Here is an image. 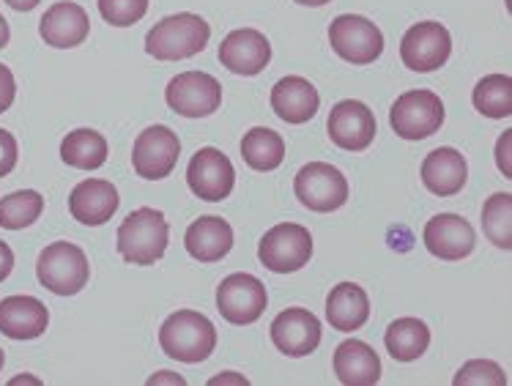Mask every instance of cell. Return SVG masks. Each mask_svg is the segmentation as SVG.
<instances>
[{
	"label": "cell",
	"mask_w": 512,
	"mask_h": 386,
	"mask_svg": "<svg viewBox=\"0 0 512 386\" xmlns=\"http://www.w3.org/2000/svg\"><path fill=\"white\" fill-rule=\"evenodd\" d=\"M168 241L170 225L165 214L159 209H148V206L132 211L115 233V247L121 252V258L135 266H154L157 261H162Z\"/></svg>",
	"instance_id": "1"
},
{
	"label": "cell",
	"mask_w": 512,
	"mask_h": 386,
	"mask_svg": "<svg viewBox=\"0 0 512 386\" xmlns=\"http://www.w3.org/2000/svg\"><path fill=\"white\" fill-rule=\"evenodd\" d=\"M211 25L192 11L170 14L159 20L146 36V53L157 61H184L206 50Z\"/></svg>",
	"instance_id": "2"
},
{
	"label": "cell",
	"mask_w": 512,
	"mask_h": 386,
	"mask_svg": "<svg viewBox=\"0 0 512 386\" xmlns=\"http://www.w3.org/2000/svg\"><path fill=\"white\" fill-rule=\"evenodd\" d=\"M159 345L170 359L184 362V365H198L214 354L217 329L203 313L178 310L159 329Z\"/></svg>",
	"instance_id": "3"
},
{
	"label": "cell",
	"mask_w": 512,
	"mask_h": 386,
	"mask_svg": "<svg viewBox=\"0 0 512 386\" xmlns=\"http://www.w3.org/2000/svg\"><path fill=\"white\" fill-rule=\"evenodd\" d=\"M36 277L55 296H74L88 285L91 277V263L85 252L72 241H55L44 247L39 261H36Z\"/></svg>",
	"instance_id": "4"
},
{
	"label": "cell",
	"mask_w": 512,
	"mask_h": 386,
	"mask_svg": "<svg viewBox=\"0 0 512 386\" xmlns=\"http://www.w3.org/2000/svg\"><path fill=\"white\" fill-rule=\"evenodd\" d=\"M258 258L274 274L299 272L313 258V236L304 225L280 222L263 233L261 244H258Z\"/></svg>",
	"instance_id": "5"
},
{
	"label": "cell",
	"mask_w": 512,
	"mask_h": 386,
	"mask_svg": "<svg viewBox=\"0 0 512 386\" xmlns=\"http://www.w3.org/2000/svg\"><path fill=\"white\" fill-rule=\"evenodd\" d=\"M444 115L447 113H444V102L439 94L417 88L395 99V105L389 110V124H392V132L403 140H425L439 132Z\"/></svg>",
	"instance_id": "6"
},
{
	"label": "cell",
	"mask_w": 512,
	"mask_h": 386,
	"mask_svg": "<svg viewBox=\"0 0 512 386\" xmlns=\"http://www.w3.org/2000/svg\"><path fill=\"white\" fill-rule=\"evenodd\" d=\"M329 44L343 61L354 66H365L381 58L384 53V33L376 22L359 14H340L329 25Z\"/></svg>",
	"instance_id": "7"
},
{
	"label": "cell",
	"mask_w": 512,
	"mask_h": 386,
	"mask_svg": "<svg viewBox=\"0 0 512 386\" xmlns=\"http://www.w3.org/2000/svg\"><path fill=\"white\" fill-rule=\"evenodd\" d=\"M296 198L304 209L329 214L343 209L348 200V178L329 162H307L293 181Z\"/></svg>",
	"instance_id": "8"
},
{
	"label": "cell",
	"mask_w": 512,
	"mask_h": 386,
	"mask_svg": "<svg viewBox=\"0 0 512 386\" xmlns=\"http://www.w3.org/2000/svg\"><path fill=\"white\" fill-rule=\"evenodd\" d=\"M266 304H269V293L255 274H230L217 288V310L233 326L255 324L266 313Z\"/></svg>",
	"instance_id": "9"
},
{
	"label": "cell",
	"mask_w": 512,
	"mask_h": 386,
	"mask_svg": "<svg viewBox=\"0 0 512 386\" xmlns=\"http://www.w3.org/2000/svg\"><path fill=\"white\" fill-rule=\"evenodd\" d=\"M165 99L170 110L184 118H209L220 110L222 85L206 72H181L165 88Z\"/></svg>",
	"instance_id": "10"
},
{
	"label": "cell",
	"mask_w": 512,
	"mask_h": 386,
	"mask_svg": "<svg viewBox=\"0 0 512 386\" xmlns=\"http://www.w3.org/2000/svg\"><path fill=\"white\" fill-rule=\"evenodd\" d=\"M181 154V140L168 126H148L135 140L132 148V167L140 178L148 181H162L168 178L178 165Z\"/></svg>",
	"instance_id": "11"
},
{
	"label": "cell",
	"mask_w": 512,
	"mask_h": 386,
	"mask_svg": "<svg viewBox=\"0 0 512 386\" xmlns=\"http://www.w3.org/2000/svg\"><path fill=\"white\" fill-rule=\"evenodd\" d=\"M452 55V36L441 22H417L400 42V58L411 72H436Z\"/></svg>",
	"instance_id": "12"
},
{
	"label": "cell",
	"mask_w": 512,
	"mask_h": 386,
	"mask_svg": "<svg viewBox=\"0 0 512 386\" xmlns=\"http://www.w3.org/2000/svg\"><path fill=\"white\" fill-rule=\"evenodd\" d=\"M326 132L337 148L359 154V151H367L376 140V115L359 99H343L332 107L329 121H326Z\"/></svg>",
	"instance_id": "13"
},
{
	"label": "cell",
	"mask_w": 512,
	"mask_h": 386,
	"mask_svg": "<svg viewBox=\"0 0 512 386\" xmlns=\"http://www.w3.org/2000/svg\"><path fill=\"white\" fill-rule=\"evenodd\" d=\"M187 184L195 192V198L220 203L230 198V192L236 187V170L220 148H200L195 157L189 159Z\"/></svg>",
	"instance_id": "14"
},
{
	"label": "cell",
	"mask_w": 512,
	"mask_h": 386,
	"mask_svg": "<svg viewBox=\"0 0 512 386\" xmlns=\"http://www.w3.org/2000/svg\"><path fill=\"white\" fill-rule=\"evenodd\" d=\"M321 321L304 307H288L272 321V343L285 356H310L321 345Z\"/></svg>",
	"instance_id": "15"
},
{
	"label": "cell",
	"mask_w": 512,
	"mask_h": 386,
	"mask_svg": "<svg viewBox=\"0 0 512 386\" xmlns=\"http://www.w3.org/2000/svg\"><path fill=\"white\" fill-rule=\"evenodd\" d=\"M272 61V44L255 28L230 31L220 44V63L233 74L255 77Z\"/></svg>",
	"instance_id": "16"
},
{
	"label": "cell",
	"mask_w": 512,
	"mask_h": 386,
	"mask_svg": "<svg viewBox=\"0 0 512 386\" xmlns=\"http://www.w3.org/2000/svg\"><path fill=\"white\" fill-rule=\"evenodd\" d=\"M422 241L439 261H463L477 247V233L460 214H439L425 225Z\"/></svg>",
	"instance_id": "17"
},
{
	"label": "cell",
	"mask_w": 512,
	"mask_h": 386,
	"mask_svg": "<svg viewBox=\"0 0 512 386\" xmlns=\"http://www.w3.org/2000/svg\"><path fill=\"white\" fill-rule=\"evenodd\" d=\"M88 33H91V17L80 3L72 0H61L50 6L39 20V36L55 50H72L88 39Z\"/></svg>",
	"instance_id": "18"
},
{
	"label": "cell",
	"mask_w": 512,
	"mask_h": 386,
	"mask_svg": "<svg viewBox=\"0 0 512 386\" xmlns=\"http://www.w3.org/2000/svg\"><path fill=\"white\" fill-rule=\"evenodd\" d=\"M118 189L105 178H85L69 195V211L77 222H83L88 228L105 225L115 211H118Z\"/></svg>",
	"instance_id": "19"
},
{
	"label": "cell",
	"mask_w": 512,
	"mask_h": 386,
	"mask_svg": "<svg viewBox=\"0 0 512 386\" xmlns=\"http://www.w3.org/2000/svg\"><path fill=\"white\" fill-rule=\"evenodd\" d=\"M50 326V310L36 296H6L0 302V334L9 340H36Z\"/></svg>",
	"instance_id": "20"
},
{
	"label": "cell",
	"mask_w": 512,
	"mask_h": 386,
	"mask_svg": "<svg viewBox=\"0 0 512 386\" xmlns=\"http://www.w3.org/2000/svg\"><path fill=\"white\" fill-rule=\"evenodd\" d=\"M321 105V96L307 77L288 74L272 88V110L285 124H307Z\"/></svg>",
	"instance_id": "21"
},
{
	"label": "cell",
	"mask_w": 512,
	"mask_h": 386,
	"mask_svg": "<svg viewBox=\"0 0 512 386\" xmlns=\"http://www.w3.org/2000/svg\"><path fill=\"white\" fill-rule=\"evenodd\" d=\"M466 181H469V165L455 148H436L422 162V184L439 198L458 195L466 187Z\"/></svg>",
	"instance_id": "22"
},
{
	"label": "cell",
	"mask_w": 512,
	"mask_h": 386,
	"mask_svg": "<svg viewBox=\"0 0 512 386\" xmlns=\"http://www.w3.org/2000/svg\"><path fill=\"white\" fill-rule=\"evenodd\" d=\"M326 321L337 332H356L370 321V299L356 282H340L326 296Z\"/></svg>",
	"instance_id": "23"
},
{
	"label": "cell",
	"mask_w": 512,
	"mask_h": 386,
	"mask_svg": "<svg viewBox=\"0 0 512 386\" xmlns=\"http://www.w3.org/2000/svg\"><path fill=\"white\" fill-rule=\"evenodd\" d=\"M184 247L200 263H217L233 250V228L222 217H200L187 228Z\"/></svg>",
	"instance_id": "24"
},
{
	"label": "cell",
	"mask_w": 512,
	"mask_h": 386,
	"mask_svg": "<svg viewBox=\"0 0 512 386\" xmlns=\"http://www.w3.org/2000/svg\"><path fill=\"white\" fill-rule=\"evenodd\" d=\"M332 365L345 386H373L381 381V359L362 340H345L337 345Z\"/></svg>",
	"instance_id": "25"
},
{
	"label": "cell",
	"mask_w": 512,
	"mask_h": 386,
	"mask_svg": "<svg viewBox=\"0 0 512 386\" xmlns=\"http://www.w3.org/2000/svg\"><path fill=\"white\" fill-rule=\"evenodd\" d=\"M241 159L258 173H272L285 159L283 135L269 126H255L241 137Z\"/></svg>",
	"instance_id": "26"
},
{
	"label": "cell",
	"mask_w": 512,
	"mask_h": 386,
	"mask_svg": "<svg viewBox=\"0 0 512 386\" xmlns=\"http://www.w3.org/2000/svg\"><path fill=\"white\" fill-rule=\"evenodd\" d=\"M384 345H387L389 356L395 362H417L430 345L428 324L419 318H398L389 324L387 334H384Z\"/></svg>",
	"instance_id": "27"
},
{
	"label": "cell",
	"mask_w": 512,
	"mask_h": 386,
	"mask_svg": "<svg viewBox=\"0 0 512 386\" xmlns=\"http://www.w3.org/2000/svg\"><path fill=\"white\" fill-rule=\"evenodd\" d=\"M107 154L110 146L96 129H74L61 143V159L77 170H99L107 162Z\"/></svg>",
	"instance_id": "28"
},
{
	"label": "cell",
	"mask_w": 512,
	"mask_h": 386,
	"mask_svg": "<svg viewBox=\"0 0 512 386\" xmlns=\"http://www.w3.org/2000/svg\"><path fill=\"white\" fill-rule=\"evenodd\" d=\"M474 110L485 118H510L512 115V80L510 74H488L474 85L471 94Z\"/></svg>",
	"instance_id": "29"
},
{
	"label": "cell",
	"mask_w": 512,
	"mask_h": 386,
	"mask_svg": "<svg viewBox=\"0 0 512 386\" xmlns=\"http://www.w3.org/2000/svg\"><path fill=\"white\" fill-rule=\"evenodd\" d=\"M44 198L36 189H20L0 198V228L22 230L31 228L42 217Z\"/></svg>",
	"instance_id": "30"
},
{
	"label": "cell",
	"mask_w": 512,
	"mask_h": 386,
	"mask_svg": "<svg viewBox=\"0 0 512 386\" xmlns=\"http://www.w3.org/2000/svg\"><path fill=\"white\" fill-rule=\"evenodd\" d=\"M482 230L485 236L499 247L512 250V195L510 192H496L485 200L482 206Z\"/></svg>",
	"instance_id": "31"
},
{
	"label": "cell",
	"mask_w": 512,
	"mask_h": 386,
	"mask_svg": "<svg viewBox=\"0 0 512 386\" xmlns=\"http://www.w3.org/2000/svg\"><path fill=\"white\" fill-rule=\"evenodd\" d=\"M455 386H507L504 370L491 359H471L452 378Z\"/></svg>",
	"instance_id": "32"
},
{
	"label": "cell",
	"mask_w": 512,
	"mask_h": 386,
	"mask_svg": "<svg viewBox=\"0 0 512 386\" xmlns=\"http://www.w3.org/2000/svg\"><path fill=\"white\" fill-rule=\"evenodd\" d=\"M148 0H99V14L115 28H129L146 17Z\"/></svg>",
	"instance_id": "33"
},
{
	"label": "cell",
	"mask_w": 512,
	"mask_h": 386,
	"mask_svg": "<svg viewBox=\"0 0 512 386\" xmlns=\"http://www.w3.org/2000/svg\"><path fill=\"white\" fill-rule=\"evenodd\" d=\"M17 137L0 129V178H6L17 167Z\"/></svg>",
	"instance_id": "34"
},
{
	"label": "cell",
	"mask_w": 512,
	"mask_h": 386,
	"mask_svg": "<svg viewBox=\"0 0 512 386\" xmlns=\"http://www.w3.org/2000/svg\"><path fill=\"white\" fill-rule=\"evenodd\" d=\"M17 99V83H14V74L9 66L0 63V113H6Z\"/></svg>",
	"instance_id": "35"
},
{
	"label": "cell",
	"mask_w": 512,
	"mask_h": 386,
	"mask_svg": "<svg viewBox=\"0 0 512 386\" xmlns=\"http://www.w3.org/2000/svg\"><path fill=\"white\" fill-rule=\"evenodd\" d=\"M510 143H512V132H504L496 143V165L504 173V178H512V165H510Z\"/></svg>",
	"instance_id": "36"
},
{
	"label": "cell",
	"mask_w": 512,
	"mask_h": 386,
	"mask_svg": "<svg viewBox=\"0 0 512 386\" xmlns=\"http://www.w3.org/2000/svg\"><path fill=\"white\" fill-rule=\"evenodd\" d=\"M14 269V252L6 241H0V282L6 280Z\"/></svg>",
	"instance_id": "37"
},
{
	"label": "cell",
	"mask_w": 512,
	"mask_h": 386,
	"mask_svg": "<svg viewBox=\"0 0 512 386\" xmlns=\"http://www.w3.org/2000/svg\"><path fill=\"white\" fill-rule=\"evenodd\" d=\"M148 384H184V378L176 376V373H168V370H162L159 376L148 378Z\"/></svg>",
	"instance_id": "38"
},
{
	"label": "cell",
	"mask_w": 512,
	"mask_h": 386,
	"mask_svg": "<svg viewBox=\"0 0 512 386\" xmlns=\"http://www.w3.org/2000/svg\"><path fill=\"white\" fill-rule=\"evenodd\" d=\"M14 11H33L42 0H6Z\"/></svg>",
	"instance_id": "39"
},
{
	"label": "cell",
	"mask_w": 512,
	"mask_h": 386,
	"mask_svg": "<svg viewBox=\"0 0 512 386\" xmlns=\"http://www.w3.org/2000/svg\"><path fill=\"white\" fill-rule=\"evenodd\" d=\"M9 39H11L9 22L3 20V14H0V50H3V47H6V44H9Z\"/></svg>",
	"instance_id": "40"
},
{
	"label": "cell",
	"mask_w": 512,
	"mask_h": 386,
	"mask_svg": "<svg viewBox=\"0 0 512 386\" xmlns=\"http://www.w3.org/2000/svg\"><path fill=\"white\" fill-rule=\"evenodd\" d=\"M228 381H233V384H247V378H244V376H217V378H211V384H228Z\"/></svg>",
	"instance_id": "41"
},
{
	"label": "cell",
	"mask_w": 512,
	"mask_h": 386,
	"mask_svg": "<svg viewBox=\"0 0 512 386\" xmlns=\"http://www.w3.org/2000/svg\"><path fill=\"white\" fill-rule=\"evenodd\" d=\"M299 6H326V3H332V0H296Z\"/></svg>",
	"instance_id": "42"
},
{
	"label": "cell",
	"mask_w": 512,
	"mask_h": 386,
	"mask_svg": "<svg viewBox=\"0 0 512 386\" xmlns=\"http://www.w3.org/2000/svg\"><path fill=\"white\" fill-rule=\"evenodd\" d=\"M3 362H6V356H3V348H0V370H3Z\"/></svg>",
	"instance_id": "43"
}]
</instances>
